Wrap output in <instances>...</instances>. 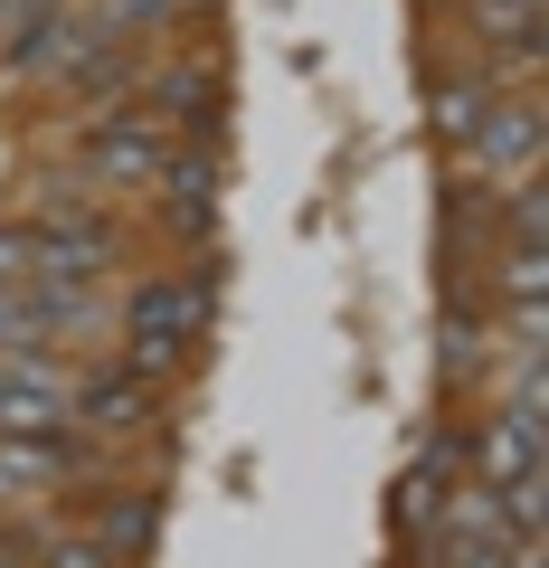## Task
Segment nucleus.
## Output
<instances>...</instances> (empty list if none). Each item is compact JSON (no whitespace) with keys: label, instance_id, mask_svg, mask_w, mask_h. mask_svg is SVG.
I'll return each mask as SVG.
<instances>
[{"label":"nucleus","instance_id":"nucleus-2","mask_svg":"<svg viewBox=\"0 0 549 568\" xmlns=\"http://www.w3.org/2000/svg\"><path fill=\"white\" fill-rule=\"evenodd\" d=\"M540 455H549L540 407H502V417H492V436H484V484H492V493L530 484V474H540Z\"/></svg>","mask_w":549,"mask_h":568},{"label":"nucleus","instance_id":"nucleus-12","mask_svg":"<svg viewBox=\"0 0 549 568\" xmlns=\"http://www.w3.org/2000/svg\"><path fill=\"white\" fill-rule=\"evenodd\" d=\"M29 275H39V237L10 227V237H0V284H29Z\"/></svg>","mask_w":549,"mask_h":568},{"label":"nucleus","instance_id":"nucleus-9","mask_svg":"<svg viewBox=\"0 0 549 568\" xmlns=\"http://www.w3.org/2000/svg\"><path fill=\"white\" fill-rule=\"evenodd\" d=\"M133 407H143V369H123V379H104L95 398H85V417H104V426H114V417H133Z\"/></svg>","mask_w":549,"mask_h":568},{"label":"nucleus","instance_id":"nucleus-11","mask_svg":"<svg viewBox=\"0 0 549 568\" xmlns=\"http://www.w3.org/2000/svg\"><path fill=\"white\" fill-rule=\"evenodd\" d=\"M511 237H521V256H540V237H549V200H540V190L511 200Z\"/></svg>","mask_w":549,"mask_h":568},{"label":"nucleus","instance_id":"nucleus-10","mask_svg":"<svg viewBox=\"0 0 549 568\" xmlns=\"http://www.w3.org/2000/svg\"><path fill=\"white\" fill-rule=\"evenodd\" d=\"M436 123L446 133H474L484 123V85H436Z\"/></svg>","mask_w":549,"mask_h":568},{"label":"nucleus","instance_id":"nucleus-7","mask_svg":"<svg viewBox=\"0 0 549 568\" xmlns=\"http://www.w3.org/2000/svg\"><path fill=\"white\" fill-rule=\"evenodd\" d=\"M95 530H104V559H133V549L152 540V503H133V493H123V503L95 511Z\"/></svg>","mask_w":549,"mask_h":568},{"label":"nucleus","instance_id":"nucleus-8","mask_svg":"<svg viewBox=\"0 0 549 568\" xmlns=\"http://www.w3.org/2000/svg\"><path fill=\"white\" fill-rule=\"evenodd\" d=\"M39 568H114V559H104L95 540H77V530H48V540H39Z\"/></svg>","mask_w":549,"mask_h":568},{"label":"nucleus","instance_id":"nucleus-14","mask_svg":"<svg viewBox=\"0 0 549 568\" xmlns=\"http://www.w3.org/2000/svg\"><path fill=\"white\" fill-rule=\"evenodd\" d=\"M171 0H114V10H104V29H133V20H162Z\"/></svg>","mask_w":549,"mask_h":568},{"label":"nucleus","instance_id":"nucleus-13","mask_svg":"<svg viewBox=\"0 0 549 568\" xmlns=\"http://www.w3.org/2000/svg\"><path fill=\"white\" fill-rule=\"evenodd\" d=\"M162 104H181V114H200V104H209V77H200V67H171V77H162Z\"/></svg>","mask_w":549,"mask_h":568},{"label":"nucleus","instance_id":"nucleus-3","mask_svg":"<svg viewBox=\"0 0 549 568\" xmlns=\"http://www.w3.org/2000/svg\"><path fill=\"white\" fill-rule=\"evenodd\" d=\"M67 465H77L67 436H0V493H39V484H58Z\"/></svg>","mask_w":549,"mask_h":568},{"label":"nucleus","instance_id":"nucleus-4","mask_svg":"<svg viewBox=\"0 0 549 568\" xmlns=\"http://www.w3.org/2000/svg\"><path fill=\"white\" fill-rule=\"evenodd\" d=\"M465 142L484 152L492 171H511V162L530 171V162H540V114H530V104H521V114H492V104H484V123H474Z\"/></svg>","mask_w":549,"mask_h":568},{"label":"nucleus","instance_id":"nucleus-1","mask_svg":"<svg viewBox=\"0 0 549 568\" xmlns=\"http://www.w3.org/2000/svg\"><path fill=\"white\" fill-rule=\"evenodd\" d=\"M200 323H209V275L143 284V294H133V369H171Z\"/></svg>","mask_w":549,"mask_h":568},{"label":"nucleus","instance_id":"nucleus-5","mask_svg":"<svg viewBox=\"0 0 549 568\" xmlns=\"http://www.w3.org/2000/svg\"><path fill=\"white\" fill-rule=\"evenodd\" d=\"M95 171H104V181H152V171H162V133H143V123H114V133L95 142Z\"/></svg>","mask_w":549,"mask_h":568},{"label":"nucleus","instance_id":"nucleus-6","mask_svg":"<svg viewBox=\"0 0 549 568\" xmlns=\"http://www.w3.org/2000/svg\"><path fill=\"white\" fill-rule=\"evenodd\" d=\"M209 200H218V162H209V152H181V162H171V219H181L190 237L209 227Z\"/></svg>","mask_w":549,"mask_h":568}]
</instances>
